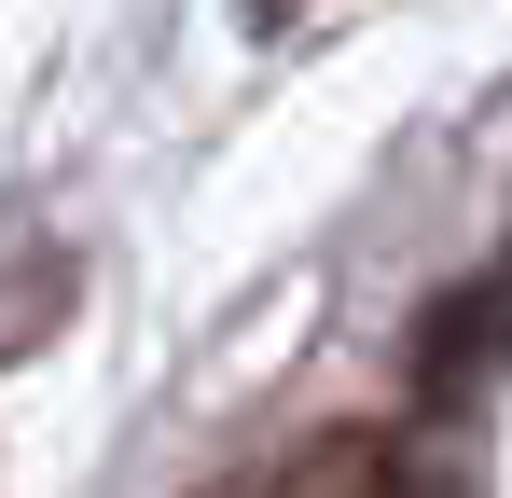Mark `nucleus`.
I'll list each match as a JSON object with an SVG mask.
<instances>
[{"label":"nucleus","mask_w":512,"mask_h":498,"mask_svg":"<svg viewBox=\"0 0 512 498\" xmlns=\"http://www.w3.org/2000/svg\"><path fill=\"white\" fill-rule=\"evenodd\" d=\"M499 346H512V263L485 277V291H457V305L416 332V374H429V388H485V374H499Z\"/></svg>","instance_id":"nucleus-2"},{"label":"nucleus","mask_w":512,"mask_h":498,"mask_svg":"<svg viewBox=\"0 0 512 498\" xmlns=\"http://www.w3.org/2000/svg\"><path fill=\"white\" fill-rule=\"evenodd\" d=\"M222 498H429V485H416V457H402V429H305L263 471H236Z\"/></svg>","instance_id":"nucleus-1"}]
</instances>
